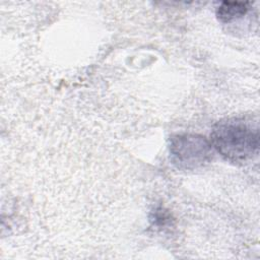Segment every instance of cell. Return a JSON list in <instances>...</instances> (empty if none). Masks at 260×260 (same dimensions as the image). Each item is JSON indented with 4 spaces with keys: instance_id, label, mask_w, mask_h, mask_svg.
Listing matches in <instances>:
<instances>
[{
    "instance_id": "1",
    "label": "cell",
    "mask_w": 260,
    "mask_h": 260,
    "mask_svg": "<svg viewBox=\"0 0 260 260\" xmlns=\"http://www.w3.org/2000/svg\"><path fill=\"white\" fill-rule=\"evenodd\" d=\"M211 145L232 161H244L257 153L259 132L242 120L217 123L211 132Z\"/></svg>"
},
{
    "instance_id": "2",
    "label": "cell",
    "mask_w": 260,
    "mask_h": 260,
    "mask_svg": "<svg viewBox=\"0 0 260 260\" xmlns=\"http://www.w3.org/2000/svg\"><path fill=\"white\" fill-rule=\"evenodd\" d=\"M170 153L178 168L193 170L210 159L211 143L201 135L180 134L172 137Z\"/></svg>"
},
{
    "instance_id": "3",
    "label": "cell",
    "mask_w": 260,
    "mask_h": 260,
    "mask_svg": "<svg viewBox=\"0 0 260 260\" xmlns=\"http://www.w3.org/2000/svg\"><path fill=\"white\" fill-rule=\"evenodd\" d=\"M249 9V2H222L217 8L216 15L222 22H230L246 14Z\"/></svg>"
}]
</instances>
